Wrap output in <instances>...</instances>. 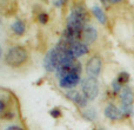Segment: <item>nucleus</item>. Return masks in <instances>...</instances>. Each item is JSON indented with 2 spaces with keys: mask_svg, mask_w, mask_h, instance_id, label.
Segmentation results:
<instances>
[{
  "mask_svg": "<svg viewBox=\"0 0 134 130\" xmlns=\"http://www.w3.org/2000/svg\"><path fill=\"white\" fill-rule=\"evenodd\" d=\"M27 59V52L23 46H13L7 51L5 56V62L9 66H20Z\"/></svg>",
  "mask_w": 134,
  "mask_h": 130,
  "instance_id": "nucleus-1",
  "label": "nucleus"
},
{
  "mask_svg": "<svg viewBox=\"0 0 134 130\" xmlns=\"http://www.w3.org/2000/svg\"><path fill=\"white\" fill-rule=\"evenodd\" d=\"M82 93L87 97L88 101H93L99 95V83L97 78L88 77L82 82Z\"/></svg>",
  "mask_w": 134,
  "mask_h": 130,
  "instance_id": "nucleus-2",
  "label": "nucleus"
},
{
  "mask_svg": "<svg viewBox=\"0 0 134 130\" xmlns=\"http://www.w3.org/2000/svg\"><path fill=\"white\" fill-rule=\"evenodd\" d=\"M101 66H102V61L99 56H94L87 62L86 65V72L90 77L92 78H97L100 74L101 71Z\"/></svg>",
  "mask_w": 134,
  "mask_h": 130,
  "instance_id": "nucleus-3",
  "label": "nucleus"
},
{
  "mask_svg": "<svg viewBox=\"0 0 134 130\" xmlns=\"http://www.w3.org/2000/svg\"><path fill=\"white\" fill-rule=\"evenodd\" d=\"M80 83V74L78 73H69L61 77L59 81V85L63 89H72Z\"/></svg>",
  "mask_w": 134,
  "mask_h": 130,
  "instance_id": "nucleus-4",
  "label": "nucleus"
},
{
  "mask_svg": "<svg viewBox=\"0 0 134 130\" xmlns=\"http://www.w3.org/2000/svg\"><path fill=\"white\" fill-rule=\"evenodd\" d=\"M66 97L68 98V99H71L73 103H75V104L80 108H85L86 105H87V102H88L87 97H86L83 93L79 92V91H76V90L67 91Z\"/></svg>",
  "mask_w": 134,
  "mask_h": 130,
  "instance_id": "nucleus-5",
  "label": "nucleus"
},
{
  "mask_svg": "<svg viewBox=\"0 0 134 130\" xmlns=\"http://www.w3.org/2000/svg\"><path fill=\"white\" fill-rule=\"evenodd\" d=\"M68 52L72 54L74 59L75 58H79V57L83 56L88 52V46L85 44V43H80V42H75L69 46L68 49Z\"/></svg>",
  "mask_w": 134,
  "mask_h": 130,
  "instance_id": "nucleus-6",
  "label": "nucleus"
},
{
  "mask_svg": "<svg viewBox=\"0 0 134 130\" xmlns=\"http://www.w3.org/2000/svg\"><path fill=\"white\" fill-rule=\"evenodd\" d=\"M105 116L108 119H111V121H118V119L122 118L124 115H122L121 109L116 108L113 104H108L106 107V109H105Z\"/></svg>",
  "mask_w": 134,
  "mask_h": 130,
  "instance_id": "nucleus-7",
  "label": "nucleus"
},
{
  "mask_svg": "<svg viewBox=\"0 0 134 130\" xmlns=\"http://www.w3.org/2000/svg\"><path fill=\"white\" fill-rule=\"evenodd\" d=\"M121 98V105H127V107H133V101H134V93L130 88H124L120 92Z\"/></svg>",
  "mask_w": 134,
  "mask_h": 130,
  "instance_id": "nucleus-8",
  "label": "nucleus"
},
{
  "mask_svg": "<svg viewBox=\"0 0 134 130\" xmlns=\"http://www.w3.org/2000/svg\"><path fill=\"white\" fill-rule=\"evenodd\" d=\"M97 30H95L94 27H91V26H88V27H85L82 31V33H81V39L83 40V43L85 44H91V43H93L95 39H97Z\"/></svg>",
  "mask_w": 134,
  "mask_h": 130,
  "instance_id": "nucleus-9",
  "label": "nucleus"
},
{
  "mask_svg": "<svg viewBox=\"0 0 134 130\" xmlns=\"http://www.w3.org/2000/svg\"><path fill=\"white\" fill-rule=\"evenodd\" d=\"M92 11H93V14H94V17H95V18H97L101 24H106V23H107V17H106V14H105V12L102 11V9L100 8L98 5H94V6H93Z\"/></svg>",
  "mask_w": 134,
  "mask_h": 130,
  "instance_id": "nucleus-10",
  "label": "nucleus"
},
{
  "mask_svg": "<svg viewBox=\"0 0 134 130\" xmlns=\"http://www.w3.org/2000/svg\"><path fill=\"white\" fill-rule=\"evenodd\" d=\"M12 30H13V32L18 36L24 34V32H25V24H24L21 20L14 21L13 25H12Z\"/></svg>",
  "mask_w": 134,
  "mask_h": 130,
  "instance_id": "nucleus-11",
  "label": "nucleus"
},
{
  "mask_svg": "<svg viewBox=\"0 0 134 130\" xmlns=\"http://www.w3.org/2000/svg\"><path fill=\"white\" fill-rule=\"evenodd\" d=\"M116 81H118L120 84L127 83V82L130 81V74H128L127 72H120L119 76H118V78H116Z\"/></svg>",
  "mask_w": 134,
  "mask_h": 130,
  "instance_id": "nucleus-12",
  "label": "nucleus"
},
{
  "mask_svg": "<svg viewBox=\"0 0 134 130\" xmlns=\"http://www.w3.org/2000/svg\"><path fill=\"white\" fill-rule=\"evenodd\" d=\"M83 117H86V118L90 119V121H93V119H95V117H97V114H95V111L93 109H88L83 112Z\"/></svg>",
  "mask_w": 134,
  "mask_h": 130,
  "instance_id": "nucleus-13",
  "label": "nucleus"
},
{
  "mask_svg": "<svg viewBox=\"0 0 134 130\" xmlns=\"http://www.w3.org/2000/svg\"><path fill=\"white\" fill-rule=\"evenodd\" d=\"M112 89H113V92H115V93H118L119 91H121L122 90V84H120L118 81H113L112 82Z\"/></svg>",
  "mask_w": 134,
  "mask_h": 130,
  "instance_id": "nucleus-14",
  "label": "nucleus"
},
{
  "mask_svg": "<svg viewBox=\"0 0 134 130\" xmlns=\"http://www.w3.org/2000/svg\"><path fill=\"white\" fill-rule=\"evenodd\" d=\"M38 19H39V21L41 24H46L47 21H48V14L47 13H40Z\"/></svg>",
  "mask_w": 134,
  "mask_h": 130,
  "instance_id": "nucleus-15",
  "label": "nucleus"
},
{
  "mask_svg": "<svg viewBox=\"0 0 134 130\" xmlns=\"http://www.w3.org/2000/svg\"><path fill=\"white\" fill-rule=\"evenodd\" d=\"M51 116L52 117H54V118H58V117H60V115H61V111H60V109H58V108H54L53 110H51Z\"/></svg>",
  "mask_w": 134,
  "mask_h": 130,
  "instance_id": "nucleus-16",
  "label": "nucleus"
},
{
  "mask_svg": "<svg viewBox=\"0 0 134 130\" xmlns=\"http://www.w3.org/2000/svg\"><path fill=\"white\" fill-rule=\"evenodd\" d=\"M64 4H66V0H55L54 1V6L57 7H61Z\"/></svg>",
  "mask_w": 134,
  "mask_h": 130,
  "instance_id": "nucleus-17",
  "label": "nucleus"
},
{
  "mask_svg": "<svg viewBox=\"0 0 134 130\" xmlns=\"http://www.w3.org/2000/svg\"><path fill=\"white\" fill-rule=\"evenodd\" d=\"M5 130H24V129L19 126H8Z\"/></svg>",
  "mask_w": 134,
  "mask_h": 130,
  "instance_id": "nucleus-18",
  "label": "nucleus"
},
{
  "mask_svg": "<svg viewBox=\"0 0 134 130\" xmlns=\"http://www.w3.org/2000/svg\"><path fill=\"white\" fill-rule=\"evenodd\" d=\"M0 111L4 114V111H5V102H4V99H1L0 101Z\"/></svg>",
  "mask_w": 134,
  "mask_h": 130,
  "instance_id": "nucleus-19",
  "label": "nucleus"
},
{
  "mask_svg": "<svg viewBox=\"0 0 134 130\" xmlns=\"http://www.w3.org/2000/svg\"><path fill=\"white\" fill-rule=\"evenodd\" d=\"M120 1H122V0H107V2H109V4H116Z\"/></svg>",
  "mask_w": 134,
  "mask_h": 130,
  "instance_id": "nucleus-20",
  "label": "nucleus"
},
{
  "mask_svg": "<svg viewBox=\"0 0 134 130\" xmlns=\"http://www.w3.org/2000/svg\"><path fill=\"white\" fill-rule=\"evenodd\" d=\"M99 130H106V129H102V128H101V129H99Z\"/></svg>",
  "mask_w": 134,
  "mask_h": 130,
  "instance_id": "nucleus-21",
  "label": "nucleus"
}]
</instances>
